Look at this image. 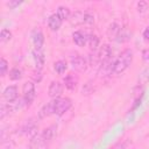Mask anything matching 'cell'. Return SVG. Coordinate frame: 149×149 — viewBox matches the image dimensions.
Wrapping results in <instances>:
<instances>
[{
    "label": "cell",
    "mask_w": 149,
    "mask_h": 149,
    "mask_svg": "<svg viewBox=\"0 0 149 149\" xmlns=\"http://www.w3.org/2000/svg\"><path fill=\"white\" fill-rule=\"evenodd\" d=\"M147 9H148V3L146 1L137 2V10H139V13H146Z\"/></svg>",
    "instance_id": "27"
},
{
    "label": "cell",
    "mask_w": 149,
    "mask_h": 149,
    "mask_svg": "<svg viewBox=\"0 0 149 149\" xmlns=\"http://www.w3.org/2000/svg\"><path fill=\"white\" fill-rule=\"evenodd\" d=\"M7 70H8V62L3 57H1V59H0V76L3 77L7 72Z\"/></svg>",
    "instance_id": "23"
},
{
    "label": "cell",
    "mask_w": 149,
    "mask_h": 149,
    "mask_svg": "<svg viewBox=\"0 0 149 149\" xmlns=\"http://www.w3.org/2000/svg\"><path fill=\"white\" fill-rule=\"evenodd\" d=\"M54 100V114L61 116L72 107L70 98H55Z\"/></svg>",
    "instance_id": "2"
},
{
    "label": "cell",
    "mask_w": 149,
    "mask_h": 149,
    "mask_svg": "<svg viewBox=\"0 0 149 149\" xmlns=\"http://www.w3.org/2000/svg\"><path fill=\"white\" fill-rule=\"evenodd\" d=\"M87 37H88V35H86L85 33H83L80 30H77L72 34V40H73L74 44H77L78 47H84L87 43Z\"/></svg>",
    "instance_id": "11"
},
{
    "label": "cell",
    "mask_w": 149,
    "mask_h": 149,
    "mask_svg": "<svg viewBox=\"0 0 149 149\" xmlns=\"http://www.w3.org/2000/svg\"><path fill=\"white\" fill-rule=\"evenodd\" d=\"M87 43H88L91 50L95 51V50H98V47H99V37L94 34H91L87 37Z\"/></svg>",
    "instance_id": "18"
},
{
    "label": "cell",
    "mask_w": 149,
    "mask_h": 149,
    "mask_svg": "<svg viewBox=\"0 0 149 149\" xmlns=\"http://www.w3.org/2000/svg\"><path fill=\"white\" fill-rule=\"evenodd\" d=\"M94 86L92 85V83L91 81H88V83H86L84 86H83V90H81V92H83V94H91V93H93L94 92Z\"/></svg>",
    "instance_id": "24"
},
{
    "label": "cell",
    "mask_w": 149,
    "mask_h": 149,
    "mask_svg": "<svg viewBox=\"0 0 149 149\" xmlns=\"http://www.w3.org/2000/svg\"><path fill=\"white\" fill-rule=\"evenodd\" d=\"M33 58L35 61V65H36V69L37 70H41L43 64H44V55L41 50H37V49H34L33 50Z\"/></svg>",
    "instance_id": "15"
},
{
    "label": "cell",
    "mask_w": 149,
    "mask_h": 149,
    "mask_svg": "<svg viewBox=\"0 0 149 149\" xmlns=\"http://www.w3.org/2000/svg\"><path fill=\"white\" fill-rule=\"evenodd\" d=\"M56 134H57V125H51L48 128H45L42 132L41 135H42V137L44 139L45 142H49V141H51L56 136Z\"/></svg>",
    "instance_id": "14"
},
{
    "label": "cell",
    "mask_w": 149,
    "mask_h": 149,
    "mask_svg": "<svg viewBox=\"0 0 149 149\" xmlns=\"http://www.w3.org/2000/svg\"><path fill=\"white\" fill-rule=\"evenodd\" d=\"M143 40L146 41V42H149V26L144 29V31H143Z\"/></svg>",
    "instance_id": "28"
},
{
    "label": "cell",
    "mask_w": 149,
    "mask_h": 149,
    "mask_svg": "<svg viewBox=\"0 0 149 149\" xmlns=\"http://www.w3.org/2000/svg\"><path fill=\"white\" fill-rule=\"evenodd\" d=\"M37 125L33 121V120H28L27 123L24 125L23 127V133L27 135V136H30L31 139L35 137L37 135Z\"/></svg>",
    "instance_id": "13"
},
{
    "label": "cell",
    "mask_w": 149,
    "mask_h": 149,
    "mask_svg": "<svg viewBox=\"0 0 149 149\" xmlns=\"http://www.w3.org/2000/svg\"><path fill=\"white\" fill-rule=\"evenodd\" d=\"M7 114H9V108H8V104L2 102L1 104V108H0V118L3 119Z\"/></svg>",
    "instance_id": "26"
},
{
    "label": "cell",
    "mask_w": 149,
    "mask_h": 149,
    "mask_svg": "<svg viewBox=\"0 0 149 149\" xmlns=\"http://www.w3.org/2000/svg\"><path fill=\"white\" fill-rule=\"evenodd\" d=\"M22 3V1H9V2H7V5L10 7V8H15L16 6H19V5H21Z\"/></svg>",
    "instance_id": "29"
},
{
    "label": "cell",
    "mask_w": 149,
    "mask_h": 149,
    "mask_svg": "<svg viewBox=\"0 0 149 149\" xmlns=\"http://www.w3.org/2000/svg\"><path fill=\"white\" fill-rule=\"evenodd\" d=\"M133 62V51L130 49H125L118 58L114 61V68H113V73L114 74H121L123 73L132 64Z\"/></svg>",
    "instance_id": "1"
},
{
    "label": "cell",
    "mask_w": 149,
    "mask_h": 149,
    "mask_svg": "<svg viewBox=\"0 0 149 149\" xmlns=\"http://www.w3.org/2000/svg\"><path fill=\"white\" fill-rule=\"evenodd\" d=\"M57 14L61 16V19H62L63 21H64V20H69L70 16H71L70 9H69L68 7H65V6H59V7L57 8Z\"/></svg>",
    "instance_id": "19"
},
{
    "label": "cell",
    "mask_w": 149,
    "mask_h": 149,
    "mask_svg": "<svg viewBox=\"0 0 149 149\" xmlns=\"http://www.w3.org/2000/svg\"><path fill=\"white\" fill-rule=\"evenodd\" d=\"M22 78V71L17 68H14L9 71V79L12 80H19Z\"/></svg>",
    "instance_id": "21"
},
{
    "label": "cell",
    "mask_w": 149,
    "mask_h": 149,
    "mask_svg": "<svg viewBox=\"0 0 149 149\" xmlns=\"http://www.w3.org/2000/svg\"><path fill=\"white\" fill-rule=\"evenodd\" d=\"M33 43H34L35 49H37V50L42 49L43 43H44V35L41 30L36 29V30L33 31Z\"/></svg>",
    "instance_id": "12"
},
{
    "label": "cell",
    "mask_w": 149,
    "mask_h": 149,
    "mask_svg": "<svg viewBox=\"0 0 149 149\" xmlns=\"http://www.w3.org/2000/svg\"><path fill=\"white\" fill-rule=\"evenodd\" d=\"M112 48L109 44H102L99 49H98V55H99V59H100V64L111 59L112 58Z\"/></svg>",
    "instance_id": "5"
},
{
    "label": "cell",
    "mask_w": 149,
    "mask_h": 149,
    "mask_svg": "<svg viewBox=\"0 0 149 149\" xmlns=\"http://www.w3.org/2000/svg\"><path fill=\"white\" fill-rule=\"evenodd\" d=\"M17 86L9 85L3 90V98L7 102H13L17 99Z\"/></svg>",
    "instance_id": "6"
},
{
    "label": "cell",
    "mask_w": 149,
    "mask_h": 149,
    "mask_svg": "<svg viewBox=\"0 0 149 149\" xmlns=\"http://www.w3.org/2000/svg\"><path fill=\"white\" fill-rule=\"evenodd\" d=\"M121 26L116 22H113L109 24L108 29H107V36L109 40H118L120 33H121Z\"/></svg>",
    "instance_id": "9"
},
{
    "label": "cell",
    "mask_w": 149,
    "mask_h": 149,
    "mask_svg": "<svg viewBox=\"0 0 149 149\" xmlns=\"http://www.w3.org/2000/svg\"><path fill=\"white\" fill-rule=\"evenodd\" d=\"M70 22L72 26H79V24H83L84 23V13L83 12H74L71 16H70Z\"/></svg>",
    "instance_id": "17"
},
{
    "label": "cell",
    "mask_w": 149,
    "mask_h": 149,
    "mask_svg": "<svg viewBox=\"0 0 149 149\" xmlns=\"http://www.w3.org/2000/svg\"><path fill=\"white\" fill-rule=\"evenodd\" d=\"M62 22H63V20L61 19V16H59L57 13L51 14V15L49 16V19H48V26H49V28H50L52 31H57V30L61 28Z\"/></svg>",
    "instance_id": "8"
},
{
    "label": "cell",
    "mask_w": 149,
    "mask_h": 149,
    "mask_svg": "<svg viewBox=\"0 0 149 149\" xmlns=\"http://www.w3.org/2000/svg\"><path fill=\"white\" fill-rule=\"evenodd\" d=\"M54 69L58 74H63L68 69V64H66L65 61H57L54 64Z\"/></svg>",
    "instance_id": "20"
},
{
    "label": "cell",
    "mask_w": 149,
    "mask_h": 149,
    "mask_svg": "<svg viewBox=\"0 0 149 149\" xmlns=\"http://www.w3.org/2000/svg\"><path fill=\"white\" fill-rule=\"evenodd\" d=\"M10 38H12V33H10V30L3 28V29L1 30V33H0V41H1V43H6V42H8Z\"/></svg>",
    "instance_id": "22"
},
{
    "label": "cell",
    "mask_w": 149,
    "mask_h": 149,
    "mask_svg": "<svg viewBox=\"0 0 149 149\" xmlns=\"http://www.w3.org/2000/svg\"><path fill=\"white\" fill-rule=\"evenodd\" d=\"M62 92H63V85H62L59 81L54 80V81L50 83L48 93H49V95H50L51 98H54V99H55V98H59V95L62 94Z\"/></svg>",
    "instance_id": "7"
},
{
    "label": "cell",
    "mask_w": 149,
    "mask_h": 149,
    "mask_svg": "<svg viewBox=\"0 0 149 149\" xmlns=\"http://www.w3.org/2000/svg\"><path fill=\"white\" fill-rule=\"evenodd\" d=\"M52 114H54V100H51V101H49V102H47L45 105L42 106V108L38 112V118L40 119H45V118H48Z\"/></svg>",
    "instance_id": "10"
},
{
    "label": "cell",
    "mask_w": 149,
    "mask_h": 149,
    "mask_svg": "<svg viewBox=\"0 0 149 149\" xmlns=\"http://www.w3.org/2000/svg\"><path fill=\"white\" fill-rule=\"evenodd\" d=\"M84 23L85 24H92V23H94V16H93V14H91L88 12H85L84 13Z\"/></svg>",
    "instance_id": "25"
},
{
    "label": "cell",
    "mask_w": 149,
    "mask_h": 149,
    "mask_svg": "<svg viewBox=\"0 0 149 149\" xmlns=\"http://www.w3.org/2000/svg\"><path fill=\"white\" fill-rule=\"evenodd\" d=\"M22 93H23V101L27 106H29L35 97H36V90H35V84L33 81H26L23 84V87H22Z\"/></svg>",
    "instance_id": "3"
},
{
    "label": "cell",
    "mask_w": 149,
    "mask_h": 149,
    "mask_svg": "<svg viewBox=\"0 0 149 149\" xmlns=\"http://www.w3.org/2000/svg\"><path fill=\"white\" fill-rule=\"evenodd\" d=\"M70 62H71V65L72 68L76 70V71H79V72H84L86 71L87 69V65H88V62L85 57H83L81 55L79 54H74L71 56L70 58Z\"/></svg>",
    "instance_id": "4"
},
{
    "label": "cell",
    "mask_w": 149,
    "mask_h": 149,
    "mask_svg": "<svg viewBox=\"0 0 149 149\" xmlns=\"http://www.w3.org/2000/svg\"><path fill=\"white\" fill-rule=\"evenodd\" d=\"M64 84H65V87L70 91H73L76 87H77V84H78V78L72 74V73H69L65 78H64Z\"/></svg>",
    "instance_id": "16"
}]
</instances>
